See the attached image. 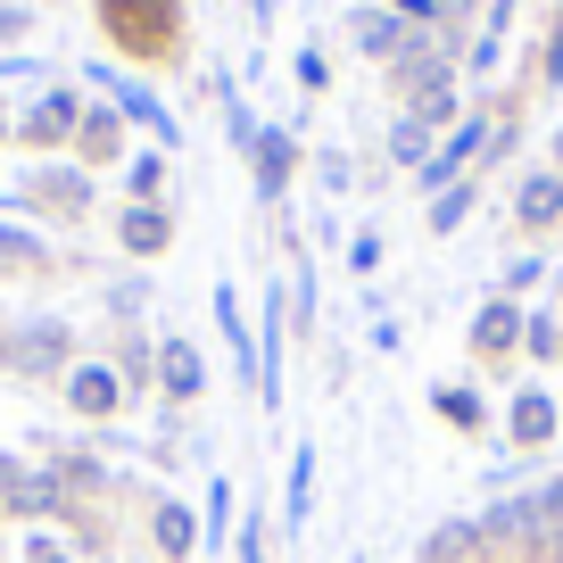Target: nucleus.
I'll list each match as a JSON object with an SVG mask.
<instances>
[{
    "label": "nucleus",
    "mask_w": 563,
    "mask_h": 563,
    "mask_svg": "<svg viewBox=\"0 0 563 563\" xmlns=\"http://www.w3.org/2000/svg\"><path fill=\"white\" fill-rule=\"evenodd\" d=\"M100 25L124 58H175L183 51V0H100Z\"/></svg>",
    "instance_id": "nucleus-1"
},
{
    "label": "nucleus",
    "mask_w": 563,
    "mask_h": 563,
    "mask_svg": "<svg viewBox=\"0 0 563 563\" xmlns=\"http://www.w3.org/2000/svg\"><path fill=\"white\" fill-rule=\"evenodd\" d=\"M299 166H307L299 133H290V124H265L257 150H249V191H257V208H282L290 183H299Z\"/></svg>",
    "instance_id": "nucleus-2"
},
{
    "label": "nucleus",
    "mask_w": 563,
    "mask_h": 563,
    "mask_svg": "<svg viewBox=\"0 0 563 563\" xmlns=\"http://www.w3.org/2000/svg\"><path fill=\"white\" fill-rule=\"evenodd\" d=\"M473 539L489 547V555H539V506H530V497H497L489 514H473Z\"/></svg>",
    "instance_id": "nucleus-3"
},
{
    "label": "nucleus",
    "mask_w": 563,
    "mask_h": 563,
    "mask_svg": "<svg viewBox=\"0 0 563 563\" xmlns=\"http://www.w3.org/2000/svg\"><path fill=\"white\" fill-rule=\"evenodd\" d=\"M84 75H91V84H108V100H117L124 124H150V141H158V150H175V141H183V124L166 117V100H158L150 84H133V75H117V67H84Z\"/></svg>",
    "instance_id": "nucleus-4"
},
{
    "label": "nucleus",
    "mask_w": 563,
    "mask_h": 563,
    "mask_svg": "<svg viewBox=\"0 0 563 563\" xmlns=\"http://www.w3.org/2000/svg\"><path fill=\"white\" fill-rule=\"evenodd\" d=\"M555 224H563V175H555V166L514 175V232H522V241H547Z\"/></svg>",
    "instance_id": "nucleus-5"
},
{
    "label": "nucleus",
    "mask_w": 563,
    "mask_h": 563,
    "mask_svg": "<svg viewBox=\"0 0 563 563\" xmlns=\"http://www.w3.org/2000/svg\"><path fill=\"white\" fill-rule=\"evenodd\" d=\"M555 431H563V406L547 398V389H514V406H506V448H514V456L555 448Z\"/></svg>",
    "instance_id": "nucleus-6"
},
{
    "label": "nucleus",
    "mask_w": 563,
    "mask_h": 563,
    "mask_svg": "<svg viewBox=\"0 0 563 563\" xmlns=\"http://www.w3.org/2000/svg\"><path fill=\"white\" fill-rule=\"evenodd\" d=\"M522 299H481V316H473V332H464V349L481 356V365H506L514 349H522Z\"/></svg>",
    "instance_id": "nucleus-7"
},
{
    "label": "nucleus",
    "mask_w": 563,
    "mask_h": 563,
    "mask_svg": "<svg viewBox=\"0 0 563 563\" xmlns=\"http://www.w3.org/2000/svg\"><path fill=\"white\" fill-rule=\"evenodd\" d=\"M282 356H290V290H265V332H257V406H282Z\"/></svg>",
    "instance_id": "nucleus-8"
},
{
    "label": "nucleus",
    "mask_w": 563,
    "mask_h": 563,
    "mask_svg": "<svg viewBox=\"0 0 563 563\" xmlns=\"http://www.w3.org/2000/svg\"><path fill=\"white\" fill-rule=\"evenodd\" d=\"M117 249L124 257H166L175 249V208L150 199V208H117Z\"/></svg>",
    "instance_id": "nucleus-9"
},
{
    "label": "nucleus",
    "mask_w": 563,
    "mask_h": 563,
    "mask_svg": "<svg viewBox=\"0 0 563 563\" xmlns=\"http://www.w3.org/2000/svg\"><path fill=\"white\" fill-rule=\"evenodd\" d=\"M456 75H464V67H431V75L415 84V100L398 108V117H415V124H431V133H448V124L464 117V84H456Z\"/></svg>",
    "instance_id": "nucleus-10"
},
{
    "label": "nucleus",
    "mask_w": 563,
    "mask_h": 563,
    "mask_svg": "<svg viewBox=\"0 0 563 563\" xmlns=\"http://www.w3.org/2000/svg\"><path fill=\"white\" fill-rule=\"evenodd\" d=\"M199 539H208V530H199V514L183 506V497H158V514H150V547H158L166 563H191Z\"/></svg>",
    "instance_id": "nucleus-11"
},
{
    "label": "nucleus",
    "mask_w": 563,
    "mask_h": 563,
    "mask_svg": "<svg viewBox=\"0 0 563 563\" xmlns=\"http://www.w3.org/2000/svg\"><path fill=\"white\" fill-rule=\"evenodd\" d=\"M67 406L91 415V422L117 415V406H124V373L117 365H67Z\"/></svg>",
    "instance_id": "nucleus-12"
},
{
    "label": "nucleus",
    "mask_w": 563,
    "mask_h": 563,
    "mask_svg": "<svg viewBox=\"0 0 563 563\" xmlns=\"http://www.w3.org/2000/svg\"><path fill=\"white\" fill-rule=\"evenodd\" d=\"M9 365L18 373H67V323H25L18 340H9Z\"/></svg>",
    "instance_id": "nucleus-13"
},
{
    "label": "nucleus",
    "mask_w": 563,
    "mask_h": 563,
    "mask_svg": "<svg viewBox=\"0 0 563 563\" xmlns=\"http://www.w3.org/2000/svg\"><path fill=\"white\" fill-rule=\"evenodd\" d=\"M25 199L51 208V216H84L91 208V175H84V166H42V175L25 183Z\"/></svg>",
    "instance_id": "nucleus-14"
},
{
    "label": "nucleus",
    "mask_w": 563,
    "mask_h": 563,
    "mask_svg": "<svg viewBox=\"0 0 563 563\" xmlns=\"http://www.w3.org/2000/svg\"><path fill=\"white\" fill-rule=\"evenodd\" d=\"M75 124H84V100H75V91H51V100L25 108L18 133L34 141V150H58V141H75Z\"/></svg>",
    "instance_id": "nucleus-15"
},
{
    "label": "nucleus",
    "mask_w": 563,
    "mask_h": 563,
    "mask_svg": "<svg viewBox=\"0 0 563 563\" xmlns=\"http://www.w3.org/2000/svg\"><path fill=\"white\" fill-rule=\"evenodd\" d=\"M307 514H316V440H307V448H290V481H282V530L299 539V530H307Z\"/></svg>",
    "instance_id": "nucleus-16"
},
{
    "label": "nucleus",
    "mask_w": 563,
    "mask_h": 563,
    "mask_svg": "<svg viewBox=\"0 0 563 563\" xmlns=\"http://www.w3.org/2000/svg\"><path fill=\"white\" fill-rule=\"evenodd\" d=\"M158 389H166V398H183V406L208 389V365H199L191 340H158Z\"/></svg>",
    "instance_id": "nucleus-17"
},
{
    "label": "nucleus",
    "mask_w": 563,
    "mask_h": 563,
    "mask_svg": "<svg viewBox=\"0 0 563 563\" xmlns=\"http://www.w3.org/2000/svg\"><path fill=\"white\" fill-rule=\"evenodd\" d=\"M75 158H84V166L124 158V117H117V108H84V124H75Z\"/></svg>",
    "instance_id": "nucleus-18"
},
{
    "label": "nucleus",
    "mask_w": 563,
    "mask_h": 563,
    "mask_svg": "<svg viewBox=\"0 0 563 563\" xmlns=\"http://www.w3.org/2000/svg\"><path fill=\"white\" fill-rule=\"evenodd\" d=\"M431 415H440L448 431H489V398H481L473 382H440L431 389Z\"/></svg>",
    "instance_id": "nucleus-19"
},
{
    "label": "nucleus",
    "mask_w": 563,
    "mask_h": 563,
    "mask_svg": "<svg viewBox=\"0 0 563 563\" xmlns=\"http://www.w3.org/2000/svg\"><path fill=\"white\" fill-rule=\"evenodd\" d=\"M473 199H481V175L448 183V191L431 199V216H422V232H431V241H448V232H464V216H473Z\"/></svg>",
    "instance_id": "nucleus-20"
},
{
    "label": "nucleus",
    "mask_w": 563,
    "mask_h": 563,
    "mask_svg": "<svg viewBox=\"0 0 563 563\" xmlns=\"http://www.w3.org/2000/svg\"><path fill=\"white\" fill-rule=\"evenodd\" d=\"M431 150H440V133H431V124H415V117H389V166H406V175H415V166L431 158Z\"/></svg>",
    "instance_id": "nucleus-21"
},
{
    "label": "nucleus",
    "mask_w": 563,
    "mask_h": 563,
    "mask_svg": "<svg viewBox=\"0 0 563 563\" xmlns=\"http://www.w3.org/2000/svg\"><path fill=\"white\" fill-rule=\"evenodd\" d=\"M290 84H299L307 100H323V91H332V51H323V42H299V51H290Z\"/></svg>",
    "instance_id": "nucleus-22"
},
{
    "label": "nucleus",
    "mask_w": 563,
    "mask_h": 563,
    "mask_svg": "<svg viewBox=\"0 0 563 563\" xmlns=\"http://www.w3.org/2000/svg\"><path fill=\"white\" fill-rule=\"evenodd\" d=\"M522 356H539V365L563 356V307H539V316L522 323Z\"/></svg>",
    "instance_id": "nucleus-23"
},
{
    "label": "nucleus",
    "mask_w": 563,
    "mask_h": 563,
    "mask_svg": "<svg viewBox=\"0 0 563 563\" xmlns=\"http://www.w3.org/2000/svg\"><path fill=\"white\" fill-rule=\"evenodd\" d=\"M124 191H133V208H150V199L166 191V150H141V158H124Z\"/></svg>",
    "instance_id": "nucleus-24"
},
{
    "label": "nucleus",
    "mask_w": 563,
    "mask_h": 563,
    "mask_svg": "<svg viewBox=\"0 0 563 563\" xmlns=\"http://www.w3.org/2000/svg\"><path fill=\"white\" fill-rule=\"evenodd\" d=\"M232 563H274V530L257 506H249V522H232Z\"/></svg>",
    "instance_id": "nucleus-25"
},
{
    "label": "nucleus",
    "mask_w": 563,
    "mask_h": 563,
    "mask_svg": "<svg viewBox=\"0 0 563 563\" xmlns=\"http://www.w3.org/2000/svg\"><path fill=\"white\" fill-rule=\"evenodd\" d=\"M539 274H547V257H539V249H514V257H506V274H497V299H522V290H539Z\"/></svg>",
    "instance_id": "nucleus-26"
},
{
    "label": "nucleus",
    "mask_w": 563,
    "mask_h": 563,
    "mask_svg": "<svg viewBox=\"0 0 563 563\" xmlns=\"http://www.w3.org/2000/svg\"><path fill=\"white\" fill-rule=\"evenodd\" d=\"M199 530H208V539H232V481H224V473L208 481V506H199ZM208 539H199V547H208Z\"/></svg>",
    "instance_id": "nucleus-27"
},
{
    "label": "nucleus",
    "mask_w": 563,
    "mask_h": 563,
    "mask_svg": "<svg viewBox=\"0 0 563 563\" xmlns=\"http://www.w3.org/2000/svg\"><path fill=\"white\" fill-rule=\"evenodd\" d=\"M473 522H440V530H431V547H422V555H431V563H456V555H473Z\"/></svg>",
    "instance_id": "nucleus-28"
},
{
    "label": "nucleus",
    "mask_w": 563,
    "mask_h": 563,
    "mask_svg": "<svg viewBox=\"0 0 563 563\" xmlns=\"http://www.w3.org/2000/svg\"><path fill=\"white\" fill-rule=\"evenodd\" d=\"M530 84L563 91V9H555V25H547V42H539V75H530Z\"/></svg>",
    "instance_id": "nucleus-29"
},
{
    "label": "nucleus",
    "mask_w": 563,
    "mask_h": 563,
    "mask_svg": "<svg viewBox=\"0 0 563 563\" xmlns=\"http://www.w3.org/2000/svg\"><path fill=\"white\" fill-rule=\"evenodd\" d=\"M0 257H9V265H42V257H51V249H42L34 232H18V224H0Z\"/></svg>",
    "instance_id": "nucleus-30"
},
{
    "label": "nucleus",
    "mask_w": 563,
    "mask_h": 563,
    "mask_svg": "<svg viewBox=\"0 0 563 563\" xmlns=\"http://www.w3.org/2000/svg\"><path fill=\"white\" fill-rule=\"evenodd\" d=\"M373 265H382V232H349V274H373Z\"/></svg>",
    "instance_id": "nucleus-31"
},
{
    "label": "nucleus",
    "mask_w": 563,
    "mask_h": 563,
    "mask_svg": "<svg viewBox=\"0 0 563 563\" xmlns=\"http://www.w3.org/2000/svg\"><path fill=\"white\" fill-rule=\"evenodd\" d=\"M514 9H522V0H481V42H506Z\"/></svg>",
    "instance_id": "nucleus-32"
},
{
    "label": "nucleus",
    "mask_w": 563,
    "mask_h": 563,
    "mask_svg": "<svg viewBox=\"0 0 563 563\" xmlns=\"http://www.w3.org/2000/svg\"><path fill=\"white\" fill-rule=\"evenodd\" d=\"M25 563H75V555L58 539H25Z\"/></svg>",
    "instance_id": "nucleus-33"
},
{
    "label": "nucleus",
    "mask_w": 563,
    "mask_h": 563,
    "mask_svg": "<svg viewBox=\"0 0 563 563\" xmlns=\"http://www.w3.org/2000/svg\"><path fill=\"white\" fill-rule=\"evenodd\" d=\"M25 25H34V9H0V42H18Z\"/></svg>",
    "instance_id": "nucleus-34"
},
{
    "label": "nucleus",
    "mask_w": 563,
    "mask_h": 563,
    "mask_svg": "<svg viewBox=\"0 0 563 563\" xmlns=\"http://www.w3.org/2000/svg\"><path fill=\"white\" fill-rule=\"evenodd\" d=\"M249 18H257V25H274V18H282V0H249Z\"/></svg>",
    "instance_id": "nucleus-35"
},
{
    "label": "nucleus",
    "mask_w": 563,
    "mask_h": 563,
    "mask_svg": "<svg viewBox=\"0 0 563 563\" xmlns=\"http://www.w3.org/2000/svg\"><path fill=\"white\" fill-rule=\"evenodd\" d=\"M539 563H563V530H547V547H539Z\"/></svg>",
    "instance_id": "nucleus-36"
},
{
    "label": "nucleus",
    "mask_w": 563,
    "mask_h": 563,
    "mask_svg": "<svg viewBox=\"0 0 563 563\" xmlns=\"http://www.w3.org/2000/svg\"><path fill=\"white\" fill-rule=\"evenodd\" d=\"M547 166H555V175H563V124H555V141H547Z\"/></svg>",
    "instance_id": "nucleus-37"
},
{
    "label": "nucleus",
    "mask_w": 563,
    "mask_h": 563,
    "mask_svg": "<svg viewBox=\"0 0 563 563\" xmlns=\"http://www.w3.org/2000/svg\"><path fill=\"white\" fill-rule=\"evenodd\" d=\"M0 133H9V117H0Z\"/></svg>",
    "instance_id": "nucleus-38"
}]
</instances>
